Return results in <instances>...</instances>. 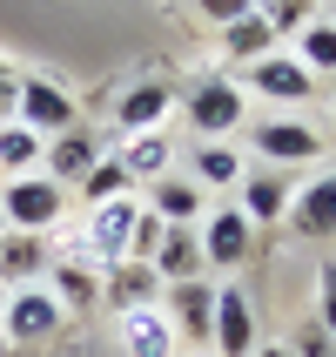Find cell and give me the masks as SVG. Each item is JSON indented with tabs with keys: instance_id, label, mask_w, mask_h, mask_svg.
I'll list each match as a JSON object with an SVG mask.
<instances>
[{
	"instance_id": "6da1fadb",
	"label": "cell",
	"mask_w": 336,
	"mask_h": 357,
	"mask_svg": "<svg viewBox=\"0 0 336 357\" xmlns=\"http://www.w3.org/2000/svg\"><path fill=\"white\" fill-rule=\"evenodd\" d=\"M61 209H67V189H54L47 176H14L7 196H0V216H7V229H20V236H47L61 222Z\"/></svg>"
},
{
	"instance_id": "7a4b0ae2",
	"label": "cell",
	"mask_w": 336,
	"mask_h": 357,
	"mask_svg": "<svg viewBox=\"0 0 336 357\" xmlns=\"http://www.w3.org/2000/svg\"><path fill=\"white\" fill-rule=\"evenodd\" d=\"M61 317H67V310H61L47 290H34V283H27V290H7V310H0V337L27 351V344H47V337H54V331H61Z\"/></svg>"
},
{
	"instance_id": "3957f363",
	"label": "cell",
	"mask_w": 336,
	"mask_h": 357,
	"mask_svg": "<svg viewBox=\"0 0 336 357\" xmlns=\"http://www.w3.org/2000/svg\"><path fill=\"white\" fill-rule=\"evenodd\" d=\"M135 222H141V196H115V202H95L88 209V243H95V257L115 270V263H128V243H135Z\"/></svg>"
},
{
	"instance_id": "277c9868",
	"label": "cell",
	"mask_w": 336,
	"mask_h": 357,
	"mask_svg": "<svg viewBox=\"0 0 336 357\" xmlns=\"http://www.w3.org/2000/svg\"><path fill=\"white\" fill-rule=\"evenodd\" d=\"M195 236H202V263H209V270H236V263L256 250V222L242 216V209H209Z\"/></svg>"
},
{
	"instance_id": "5b68a950",
	"label": "cell",
	"mask_w": 336,
	"mask_h": 357,
	"mask_svg": "<svg viewBox=\"0 0 336 357\" xmlns=\"http://www.w3.org/2000/svg\"><path fill=\"white\" fill-rule=\"evenodd\" d=\"M161 310H168V324H175L182 344H209V331H216V283L209 277L168 283V290H161Z\"/></svg>"
},
{
	"instance_id": "8992f818",
	"label": "cell",
	"mask_w": 336,
	"mask_h": 357,
	"mask_svg": "<svg viewBox=\"0 0 336 357\" xmlns=\"http://www.w3.org/2000/svg\"><path fill=\"white\" fill-rule=\"evenodd\" d=\"M282 222H289V236H303V243H330L336 236V176H317L310 189H296L289 209H282Z\"/></svg>"
},
{
	"instance_id": "52a82bcc",
	"label": "cell",
	"mask_w": 336,
	"mask_h": 357,
	"mask_svg": "<svg viewBox=\"0 0 336 357\" xmlns=\"http://www.w3.org/2000/svg\"><path fill=\"white\" fill-rule=\"evenodd\" d=\"M242 115H249V108H242V88H236V81H202L195 95H189V121H195L209 142L236 135Z\"/></svg>"
},
{
	"instance_id": "ba28073f",
	"label": "cell",
	"mask_w": 336,
	"mask_h": 357,
	"mask_svg": "<svg viewBox=\"0 0 336 357\" xmlns=\"http://www.w3.org/2000/svg\"><path fill=\"white\" fill-rule=\"evenodd\" d=\"M121 351L128 357H175L182 337H175V324H168V310L161 303H141V310H121Z\"/></svg>"
},
{
	"instance_id": "9c48e42d",
	"label": "cell",
	"mask_w": 336,
	"mask_h": 357,
	"mask_svg": "<svg viewBox=\"0 0 336 357\" xmlns=\"http://www.w3.org/2000/svg\"><path fill=\"white\" fill-rule=\"evenodd\" d=\"M14 101H20V128H34V135H67V128H81L67 88H54V81H20Z\"/></svg>"
},
{
	"instance_id": "30bf717a",
	"label": "cell",
	"mask_w": 336,
	"mask_h": 357,
	"mask_svg": "<svg viewBox=\"0 0 336 357\" xmlns=\"http://www.w3.org/2000/svg\"><path fill=\"white\" fill-rule=\"evenodd\" d=\"M209 344H216L222 357H249L256 351V310H249V297H242L236 283L229 290H216V331H209Z\"/></svg>"
},
{
	"instance_id": "8fae6325",
	"label": "cell",
	"mask_w": 336,
	"mask_h": 357,
	"mask_svg": "<svg viewBox=\"0 0 336 357\" xmlns=\"http://www.w3.org/2000/svg\"><path fill=\"white\" fill-rule=\"evenodd\" d=\"M40 162H47V182L54 189H81L88 169L101 162V149H95L88 128H67V135H54V149H40Z\"/></svg>"
},
{
	"instance_id": "7c38bea8",
	"label": "cell",
	"mask_w": 336,
	"mask_h": 357,
	"mask_svg": "<svg viewBox=\"0 0 336 357\" xmlns=\"http://www.w3.org/2000/svg\"><path fill=\"white\" fill-rule=\"evenodd\" d=\"M161 283H195L209 263H202V236H195V222H168V236H161L155 263H148Z\"/></svg>"
},
{
	"instance_id": "4fadbf2b",
	"label": "cell",
	"mask_w": 336,
	"mask_h": 357,
	"mask_svg": "<svg viewBox=\"0 0 336 357\" xmlns=\"http://www.w3.org/2000/svg\"><path fill=\"white\" fill-rule=\"evenodd\" d=\"M161 290H168V283H161L148 263H115V270L101 277V297H108L115 317L121 310H141V303H161Z\"/></svg>"
},
{
	"instance_id": "5bb4252c",
	"label": "cell",
	"mask_w": 336,
	"mask_h": 357,
	"mask_svg": "<svg viewBox=\"0 0 336 357\" xmlns=\"http://www.w3.org/2000/svg\"><path fill=\"white\" fill-rule=\"evenodd\" d=\"M249 81H256V95H269V101H303L317 75H310L296 54H282V47H276V54L249 61Z\"/></svg>"
},
{
	"instance_id": "9a60e30c",
	"label": "cell",
	"mask_w": 336,
	"mask_h": 357,
	"mask_svg": "<svg viewBox=\"0 0 336 357\" xmlns=\"http://www.w3.org/2000/svg\"><path fill=\"white\" fill-rule=\"evenodd\" d=\"M168 108H175V95H168L161 81H141V88H128V95H121L115 121H121V135H155Z\"/></svg>"
},
{
	"instance_id": "2e32d148",
	"label": "cell",
	"mask_w": 336,
	"mask_h": 357,
	"mask_svg": "<svg viewBox=\"0 0 336 357\" xmlns=\"http://www.w3.org/2000/svg\"><path fill=\"white\" fill-rule=\"evenodd\" d=\"M40 270H47V243L20 236V229H0V283L7 290H27Z\"/></svg>"
},
{
	"instance_id": "e0dca14e",
	"label": "cell",
	"mask_w": 336,
	"mask_h": 357,
	"mask_svg": "<svg viewBox=\"0 0 336 357\" xmlns=\"http://www.w3.org/2000/svg\"><path fill=\"white\" fill-rule=\"evenodd\" d=\"M256 149L269 162H317V128H303V121H262L256 128Z\"/></svg>"
},
{
	"instance_id": "ac0fdd59",
	"label": "cell",
	"mask_w": 336,
	"mask_h": 357,
	"mask_svg": "<svg viewBox=\"0 0 336 357\" xmlns=\"http://www.w3.org/2000/svg\"><path fill=\"white\" fill-rule=\"evenodd\" d=\"M115 162L128 169V182H161V176H168V162H175V149H168V135L155 128V135H128Z\"/></svg>"
},
{
	"instance_id": "d6986e66",
	"label": "cell",
	"mask_w": 336,
	"mask_h": 357,
	"mask_svg": "<svg viewBox=\"0 0 336 357\" xmlns=\"http://www.w3.org/2000/svg\"><path fill=\"white\" fill-rule=\"evenodd\" d=\"M148 209H155L161 222H195V216H202V182H195V176H175V169H168V176L155 182Z\"/></svg>"
},
{
	"instance_id": "ffe728a7",
	"label": "cell",
	"mask_w": 336,
	"mask_h": 357,
	"mask_svg": "<svg viewBox=\"0 0 336 357\" xmlns=\"http://www.w3.org/2000/svg\"><path fill=\"white\" fill-rule=\"evenodd\" d=\"M276 47H282V40L269 34L262 14H242V20L222 27V54H229V61H262V54H276Z\"/></svg>"
},
{
	"instance_id": "44dd1931",
	"label": "cell",
	"mask_w": 336,
	"mask_h": 357,
	"mask_svg": "<svg viewBox=\"0 0 336 357\" xmlns=\"http://www.w3.org/2000/svg\"><path fill=\"white\" fill-rule=\"evenodd\" d=\"M282 209H289V182L282 176H249L242 182V216L249 222H282Z\"/></svg>"
},
{
	"instance_id": "7402d4cb",
	"label": "cell",
	"mask_w": 336,
	"mask_h": 357,
	"mask_svg": "<svg viewBox=\"0 0 336 357\" xmlns=\"http://www.w3.org/2000/svg\"><path fill=\"white\" fill-rule=\"evenodd\" d=\"M47 297L61 310H88V303H101V277L95 270H61V263H47Z\"/></svg>"
},
{
	"instance_id": "603a6c76",
	"label": "cell",
	"mask_w": 336,
	"mask_h": 357,
	"mask_svg": "<svg viewBox=\"0 0 336 357\" xmlns=\"http://www.w3.org/2000/svg\"><path fill=\"white\" fill-rule=\"evenodd\" d=\"M296 61L310 68V75H336V27L330 20H310L296 34Z\"/></svg>"
},
{
	"instance_id": "cb8c5ba5",
	"label": "cell",
	"mask_w": 336,
	"mask_h": 357,
	"mask_svg": "<svg viewBox=\"0 0 336 357\" xmlns=\"http://www.w3.org/2000/svg\"><path fill=\"white\" fill-rule=\"evenodd\" d=\"M195 182L202 189H222V182H242V155L229 149V142H209L195 155Z\"/></svg>"
},
{
	"instance_id": "d4e9b609",
	"label": "cell",
	"mask_w": 336,
	"mask_h": 357,
	"mask_svg": "<svg viewBox=\"0 0 336 357\" xmlns=\"http://www.w3.org/2000/svg\"><path fill=\"white\" fill-rule=\"evenodd\" d=\"M81 196L88 202H115V196H135V189H128V169H121L115 155H101L95 169H88V182H81Z\"/></svg>"
},
{
	"instance_id": "484cf974",
	"label": "cell",
	"mask_w": 336,
	"mask_h": 357,
	"mask_svg": "<svg viewBox=\"0 0 336 357\" xmlns=\"http://www.w3.org/2000/svg\"><path fill=\"white\" fill-rule=\"evenodd\" d=\"M310 7H317V0H262V7H256V14L262 20H269V34H303V27H310Z\"/></svg>"
},
{
	"instance_id": "4316f807",
	"label": "cell",
	"mask_w": 336,
	"mask_h": 357,
	"mask_svg": "<svg viewBox=\"0 0 336 357\" xmlns=\"http://www.w3.org/2000/svg\"><path fill=\"white\" fill-rule=\"evenodd\" d=\"M34 162H40V135L34 128H20V121L0 128V169H34Z\"/></svg>"
},
{
	"instance_id": "83f0119b",
	"label": "cell",
	"mask_w": 336,
	"mask_h": 357,
	"mask_svg": "<svg viewBox=\"0 0 336 357\" xmlns=\"http://www.w3.org/2000/svg\"><path fill=\"white\" fill-rule=\"evenodd\" d=\"M161 236H168V222L141 202V222H135V243H128V263H155V250H161Z\"/></svg>"
},
{
	"instance_id": "f1b7e54d",
	"label": "cell",
	"mask_w": 336,
	"mask_h": 357,
	"mask_svg": "<svg viewBox=\"0 0 336 357\" xmlns=\"http://www.w3.org/2000/svg\"><path fill=\"white\" fill-rule=\"evenodd\" d=\"M330 331H323V324L317 317H303V331H296V337H289V357H330Z\"/></svg>"
},
{
	"instance_id": "f546056e",
	"label": "cell",
	"mask_w": 336,
	"mask_h": 357,
	"mask_svg": "<svg viewBox=\"0 0 336 357\" xmlns=\"http://www.w3.org/2000/svg\"><path fill=\"white\" fill-rule=\"evenodd\" d=\"M202 7V20H216V27H229V20H242V14H256V0H195Z\"/></svg>"
},
{
	"instance_id": "4dcf8cb0",
	"label": "cell",
	"mask_w": 336,
	"mask_h": 357,
	"mask_svg": "<svg viewBox=\"0 0 336 357\" xmlns=\"http://www.w3.org/2000/svg\"><path fill=\"white\" fill-rule=\"evenodd\" d=\"M317 290H323V303H317V324L336 337V263H323V283H317Z\"/></svg>"
},
{
	"instance_id": "1f68e13d",
	"label": "cell",
	"mask_w": 336,
	"mask_h": 357,
	"mask_svg": "<svg viewBox=\"0 0 336 357\" xmlns=\"http://www.w3.org/2000/svg\"><path fill=\"white\" fill-rule=\"evenodd\" d=\"M20 95V75H14V68H7V61H0V108H7V101H14Z\"/></svg>"
},
{
	"instance_id": "d6a6232c",
	"label": "cell",
	"mask_w": 336,
	"mask_h": 357,
	"mask_svg": "<svg viewBox=\"0 0 336 357\" xmlns=\"http://www.w3.org/2000/svg\"><path fill=\"white\" fill-rule=\"evenodd\" d=\"M249 357H289V344H282V337H276V344H256Z\"/></svg>"
},
{
	"instance_id": "836d02e7",
	"label": "cell",
	"mask_w": 336,
	"mask_h": 357,
	"mask_svg": "<svg viewBox=\"0 0 336 357\" xmlns=\"http://www.w3.org/2000/svg\"><path fill=\"white\" fill-rule=\"evenodd\" d=\"M0 310H7V283H0Z\"/></svg>"
},
{
	"instance_id": "e575fe53",
	"label": "cell",
	"mask_w": 336,
	"mask_h": 357,
	"mask_svg": "<svg viewBox=\"0 0 336 357\" xmlns=\"http://www.w3.org/2000/svg\"><path fill=\"white\" fill-rule=\"evenodd\" d=\"M330 27H336V0H330Z\"/></svg>"
},
{
	"instance_id": "d590c367",
	"label": "cell",
	"mask_w": 336,
	"mask_h": 357,
	"mask_svg": "<svg viewBox=\"0 0 336 357\" xmlns=\"http://www.w3.org/2000/svg\"><path fill=\"white\" fill-rule=\"evenodd\" d=\"M0 229H7V216H0Z\"/></svg>"
},
{
	"instance_id": "8d00e7d4",
	"label": "cell",
	"mask_w": 336,
	"mask_h": 357,
	"mask_svg": "<svg viewBox=\"0 0 336 357\" xmlns=\"http://www.w3.org/2000/svg\"><path fill=\"white\" fill-rule=\"evenodd\" d=\"M256 7H262V0H256Z\"/></svg>"
}]
</instances>
